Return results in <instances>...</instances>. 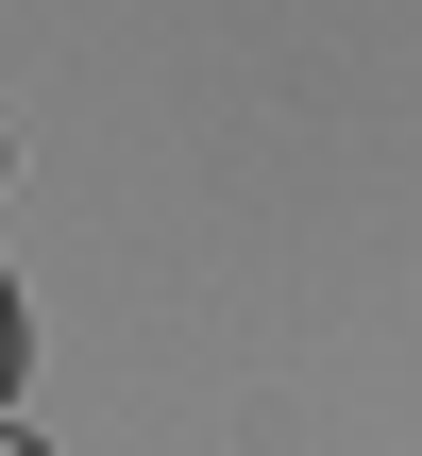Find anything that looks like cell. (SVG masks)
Masks as SVG:
<instances>
[{"label":"cell","instance_id":"6da1fadb","mask_svg":"<svg viewBox=\"0 0 422 456\" xmlns=\"http://www.w3.org/2000/svg\"><path fill=\"white\" fill-rule=\"evenodd\" d=\"M0 372H17V322H0Z\"/></svg>","mask_w":422,"mask_h":456},{"label":"cell","instance_id":"7a4b0ae2","mask_svg":"<svg viewBox=\"0 0 422 456\" xmlns=\"http://www.w3.org/2000/svg\"><path fill=\"white\" fill-rule=\"evenodd\" d=\"M0 456H34V440H0Z\"/></svg>","mask_w":422,"mask_h":456}]
</instances>
